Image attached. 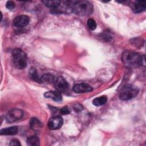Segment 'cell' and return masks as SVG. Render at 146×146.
Here are the masks:
<instances>
[{
    "mask_svg": "<svg viewBox=\"0 0 146 146\" xmlns=\"http://www.w3.org/2000/svg\"><path fill=\"white\" fill-rule=\"evenodd\" d=\"M54 86L58 91H66L68 88V84L62 76H58L54 80Z\"/></svg>",
    "mask_w": 146,
    "mask_h": 146,
    "instance_id": "obj_7",
    "label": "cell"
},
{
    "mask_svg": "<svg viewBox=\"0 0 146 146\" xmlns=\"http://www.w3.org/2000/svg\"><path fill=\"white\" fill-rule=\"evenodd\" d=\"M27 144L30 146H37L40 144V140L36 136H31L29 137L26 140Z\"/></svg>",
    "mask_w": 146,
    "mask_h": 146,
    "instance_id": "obj_15",
    "label": "cell"
},
{
    "mask_svg": "<svg viewBox=\"0 0 146 146\" xmlns=\"http://www.w3.org/2000/svg\"><path fill=\"white\" fill-rule=\"evenodd\" d=\"M74 110L76 111V112H79L83 110V106L80 104L78 103L74 106Z\"/></svg>",
    "mask_w": 146,
    "mask_h": 146,
    "instance_id": "obj_23",
    "label": "cell"
},
{
    "mask_svg": "<svg viewBox=\"0 0 146 146\" xmlns=\"http://www.w3.org/2000/svg\"><path fill=\"white\" fill-rule=\"evenodd\" d=\"M60 112L62 115H67V114H69L70 113V109L68 108V107L65 106V107H62L60 109Z\"/></svg>",
    "mask_w": 146,
    "mask_h": 146,
    "instance_id": "obj_20",
    "label": "cell"
},
{
    "mask_svg": "<svg viewBox=\"0 0 146 146\" xmlns=\"http://www.w3.org/2000/svg\"><path fill=\"white\" fill-rule=\"evenodd\" d=\"M30 125L31 129L34 130H38L42 127V123L35 117H33L31 119L30 121Z\"/></svg>",
    "mask_w": 146,
    "mask_h": 146,
    "instance_id": "obj_14",
    "label": "cell"
},
{
    "mask_svg": "<svg viewBox=\"0 0 146 146\" xmlns=\"http://www.w3.org/2000/svg\"><path fill=\"white\" fill-rule=\"evenodd\" d=\"M139 93V89L132 84L124 86L119 92V98L122 100H128L136 97Z\"/></svg>",
    "mask_w": 146,
    "mask_h": 146,
    "instance_id": "obj_4",
    "label": "cell"
},
{
    "mask_svg": "<svg viewBox=\"0 0 146 146\" xmlns=\"http://www.w3.org/2000/svg\"><path fill=\"white\" fill-rule=\"evenodd\" d=\"M13 62L14 66L18 69H23L27 65V56L21 49L15 48L12 51Z\"/></svg>",
    "mask_w": 146,
    "mask_h": 146,
    "instance_id": "obj_3",
    "label": "cell"
},
{
    "mask_svg": "<svg viewBox=\"0 0 146 146\" xmlns=\"http://www.w3.org/2000/svg\"><path fill=\"white\" fill-rule=\"evenodd\" d=\"M42 2L44 3L45 6L47 7H50L51 9H54L57 7L60 3V1L57 0H52V1H43Z\"/></svg>",
    "mask_w": 146,
    "mask_h": 146,
    "instance_id": "obj_17",
    "label": "cell"
},
{
    "mask_svg": "<svg viewBox=\"0 0 146 146\" xmlns=\"http://www.w3.org/2000/svg\"><path fill=\"white\" fill-rule=\"evenodd\" d=\"M132 10L136 13L143 12L146 9V2L143 1H137L133 2L130 5Z\"/></svg>",
    "mask_w": 146,
    "mask_h": 146,
    "instance_id": "obj_10",
    "label": "cell"
},
{
    "mask_svg": "<svg viewBox=\"0 0 146 146\" xmlns=\"http://www.w3.org/2000/svg\"><path fill=\"white\" fill-rule=\"evenodd\" d=\"M6 7L9 9V10H13L15 8V3L13 1H9L7 2L6 3Z\"/></svg>",
    "mask_w": 146,
    "mask_h": 146,
    "instance_id": "obj_21",
    "label": "cell"
},
{
    "mask_svg": "<svg viewBox=\"0 0 146 146\" xmlns=\"http://www.w3.org/2000/svg\"><path fill=\"white\" fill-rule=\"evenodd\" d=\"M73 91L75 93H87L92 91V88L88 84L86 83H80L75 84L73 87Z\"/></svg>",
    "mask_w": 146,
    "mask_h": 146,
    "instance_id": "obj_8",
    "label": "cell"
},
{
    "mask_svg": "<svg viewBox=\"0 0 146 146\" xmlns=\"http://www.w3.org/2000/svg\"><path fill=\"white\" fill-rule=\"evenodd\" d=\"M63 120L60 116H55L51 117L48 121V127L51 129H58L63 125Z\"/></svg>",
    "mask_w": 146,
    "mask_h": 146,
    "instance_id": "obj_6",
    "label": "cell"
},
{
    "mask_svg": "<svg viewBox=\"0 0 146 146\" xmlns=\"http://www.w3.org/2000/svg\"><path fill=\"white\" fill-rule=\"evenodd\" d=\"M9 144L10 145H21L19 141L17 139H12Z\"/></svg>",
    "mask_w": 146,
    "mask_h": 146,
    "instance_id": "obj_22",
    "label": "cell"
},
{
    "mask_svg": "<svg viewBox=\"0 0 146 146\" xmlns=\"http://www.w3.org/2000/svg\"><path fill=\"white\" fill-rule=\"evenodd\" d=\"M87 26L90 30H94L96 28L97 25L95 20H94L92 18H90L87 21Z\"/></svg>",
    "mask_w": 146,
    "mask_h": 146,
    "instance_id": "obj_19",
    "label": "cell"
},
{
    "mask_svg": "<svg viewBox=\"0 0 146 146\" xmlns=\"http://www.w3.org/2000/svg\"><path fill=\"white\" fill-rule=\"evenodd\" d=\"M123 63L128 67L135 68L143 64V58L139 53L131 50L124 51L121 56Z\"/></svg>",
    "mask_w": 146,
    "mask_h": 146,
    "instance_id": "obj_2",
    "label": "cell"
},
{
    "mask_svg": "<svg viewBox=\"0 0 146 146\" xmlns=\"http://www.w3.org/2000/svg\"><path fill=\"white\" fill-rule=\"evenodd\" d=\"M29 76L33 80L38 83H42L41 77H40L38 74V71L34 67H31L29 70Z\"/></svg>",
    "mask_w": 146,
    "mask_h": 146,
    "instance_id": "obj_13",
    "label": "cell"
},
{
    "mask_svg": "<svg viewBox=\"0 0 146 146\" xmlns=\"http://www.w3.org/2000/svg\"><path fill=\"white\" fill-rule=\"evenodd\" d=\"M23 112L20 109H12L9 111L5 116L6 121L8 123H13L22 117Z\"/></svg>",
    "mask_w": 146,
    "mask_h": 146,
    "instance_id": "obj_5",
    "label": "cell"
},
{
    "mask_svg": "<svg viewBox=\"0 0 146 146\" xmlns=\"http://www.w3.org/2000/svg\"><path fill=\"white\" fill-rule=\"evenodd\" d=\"M18 131L17 127L13 126L1 129L0 134L1 135H15L18 133Z\"/></svg>",
    "mask_w": 146,
    "mask_h": 146,
    "instance_id": "obj_12",
    "label": "cell"
},
{
    "mask_svg": "<svg viewBox=\"0 0 146 146\" xmlns=\"http://www.w3.org/2000/svg\"><path fill=\"white\" fill-rule=\"evenodd\" d=\"M107 102V98L105 96H102L94 99L92 101V104L95 106H100L105 104Z\"/></svg>",
    "mask_w": 146,
    "mask_h": 146,
    "instance_id": "obj_16",
    "label": "cell"
},
{
    "mask_svg": "<svg viewBox=\"0 0 146 146\" xmlns=\"http://www.w3.org/2000/svg\"><path fill=\"white\" fill-rule=\"evenodd\" d=\"M41 79L42 82H46L48 83H52L53 82H54V76L49 73H46L43 74L42 76H41Z\"/></svg>",
    "mask_w": 146,
    "mask_h": 146,
    "instance_id": "obj_18",
    "label": "cell"
},
{
    "mask_svg": "<svg viewBox=\"0 0 146 146\" xmlns=\"http://www.w3.org/2000/svg\"><path fill=\"white\" fill-rule=\"evenodd\" d=\"M44 96L46 98H50L55 102H60L62 99L59 91H50L44 93Z\"/></svg>",
    "mask_w": 146,
    "mask_h": 146,
    "instance_id": "obj_11",
    "label": "cell"
},
{
    "mask_svg": "<svg viewBox=\"0 0 146 146\" xmlns=\"http://www.w3.org/2000/svg\"><path fill=\"white\" fill-rule=\"evenodd\" d=\"M72 12L80 16H87L93 11L92 4L87 1H68Z\"/></svg>",
    "mask_w": 146,
    "mask_h": 146,
    "instance_id": "obj_1",
    "label": "cell"
},
{
    "mask_svg": "<svg viewBox=\"0 0 146 146\" xmlns=\"http://www.w3.org/2000/svg\"><path fill=\"white\" fill-rule=\"evenodd\" d=\"M29 22V18L27 15H21L15 18L13 21V24L15 26L18 27H23L28 25Z\"/></svg>",
    "mask_w": 146,
    "mask_h": 146,
    "instance_id": "obj_9",
    "label": "cell"
}]
</instances>
